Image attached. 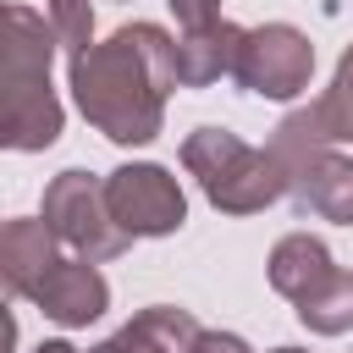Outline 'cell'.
<instances>
[{"label": "cell", "instance_id": "cell-14", "mask_svg": "<svg viewBox=\"0 0 353 353\" xmlns=\"http://www.w3.org/2000/svg\"><path fill=\"white\" fill-rule=\"evenodd\" d=\"M298 320H303L309 331H320V336H342V331L353 325V270H342L314 303H303Z\"/></svg>", "mask_w": 353, "mask_h": 353}, {"label": "cell", "instance_id": "cell-17", "mask_svg": "<svg viewBox=\"0 0 353 353\" xmlns=\"http://www.w3.org/2000/svg\"><path fill=\"white\" fill-rule=\"evenodd\" d=\"M188 353H254V347H248L237 331H199Z\"/></svg>", "mask_w": 353, "mask_h": 353}, {"label": "cell", "instance_id": "cell-10", "mask_svg": "<svg viewBox=\"0 0 353 353\" xmlns=\"http://www.w3.org/2000/svg\"><path fill=\"white\" fill-rule=\"evenodd\" d=\"M298 215H320V221H336V226H353V154H314L292 182H287Z\"/></svg>", "mask_w": 353, "mask_h": 353}, {"label": "cell", "instance_id": "cell-18", "mask_svg": "<svg viewBox=\"0 0 353 353\" xmlns=\"http://www.w3.org/2000/svg\"><path fill=\"white\" fill-rule=\"evenodd\" d=\"M33 353H77V347H72V342H61V336H50V342H39Z\"/></svg>", "mask_w": 353, "mask_h": 353}, {"label": "cell", "instance_id": "cell-1", "mask_svg": "<svg viewBox=\"0 0 353 353\" xmlns=\"http://www.w3.org/2000/svg\"><path fill=\"white\" fill-rule=\"evenodd\" d=\"M176 83V39L160 22H127L94 39L72 61V99L94 132L110 143H154L165 127V99Z\"/></svg>", "mask_w": 353, "mask_h": 353}, {"label": "cell", "instance_id": "cell-2", "mask_svg": "<svg viewBox=\"0 0 353 353\" xmlns=\"http://www.w3.org/2000/svg\"><path fill=\"white\" fill-rule=\"evenodd\" d=\"M61 39L55 22H44L33 6L0 11V143L17 154L50 149L61 138V99L50 88V61Z\"/></svg>", "mask_w": 353, "mask_h": 353}, {"label": "cell", "instance_id": "cell-6", "mask_svg": "<svg viewBox=\"0 0 353 353\" xmlns=\"http://www.w3.org/2000/svg\"><path fill=\"white\" fill-rule=\"evenodd\" d=\"M105 199H110V215L132 232V237H171L182 232L188 221V193L182 182L154 165V160H138V165H116L105 176Z\"/></svg>", "mask_w": 353, "mask_h": 353}, {"label": "cell", "instance_id": "cell-7", "mask_svg": "<svg viewBox=\"0 0 353 353\" xmlns=\"http://www.w3.org/2000/svg\"><path fill=\"white\" fill-rule=\"evenodd\" d=\"M66 254H61V237H55V226L39 215H17V221H6V232H0V281H6V292L11 298H33L39 292V281L61 265Z\"/></svg>", "mask_w": 353, "mask_h": 353}, {"label": "cell", "instance_id": "cell-16", "mask_svg": "<svg viewBox=\"0 0 353 353\" xmlns=\"http://www.w3.org/2000/svg\"><path fill=\"white\" fill-rule=\"evenodd\" d=\"M171 6V17L182 22V28H210V22H221V0H165Z\"/></svg>", "mask_w": 353, "mask_h": 353}, {"label": "cell", "instance_id": "cell-9", "mask_svg": "<svg viewBox=\"0 0 353 353\" xmlns=\"http://www.w3.org/2000/svg\"><path fill=\"white\" fill-rule=\"evenodd\" d=\"M270 287L292 303V309H303V303H314L331 281H336V270L342 265H331V248L320 243V237H309V232H287L276 248H270Z\"/></svg>", "mask_w": 353, "mask_h": 353}, {"label": "cell", "instance_id": "cell-5", "mask_svg": "<svg viewBox=\"0 0 353 353\" xmlns=\"http://www.w3.org/2000/svg\"><path fill=\"white\" fill-rule=\"evenodd\" d=\"M309 72H314V44L303 28L292 22H265V28H248L243 33V50H237V88L243 94H259V99H298L309 88Z\"/></svg>", "mask_w": 353, "mask_h": 353}, {"label": "cell", "instance_id": "cell-15", "mask_svg": "<svg viewBox=\"0 0 353 353\" xmlns=\"http://www.w3.org/2000/svg\"><path fill=\"white\" fill-rule=\"evenodd\" d=\"M50 22H55V39H61L66 61H77L94 44V6L88 0H50Z\"/></svg>", "mask_w": 353, "mask_h": 353}, {"label": "cell", "instance_id": "cell-20", "mask_svg": "<svg viewBox=\"0 0 353 353\" xmlns=\"http://www.w3.org/2000/svg\"><path fill=\"white\" fill-rule=\"evenodd\" d=\"M88 353H110V347H105V342H99V347H88Z\"/></svg>", "mask_w": 353, "mask_h": 353}, {"label": "cell", "instance_id": "cell-3", "mask_svg": "<svg viewBox=\"0 0 353 353\" xmlns=\"http://www.w3.org/2000/svg\"><path fill=\"white\" fill-rule=\"evenodd\" d=\"M182 171L204 188V199L226 215H259L287 193V171L270 149L243 143L226 127H199L182 138Z\"/></svg>", "mask_w": 353, "mask_h": 353}, {"label": "cell", "instance_id": "cell-8", "mask_svg": "<svg viewBox=\"0 0 353 353\" xmlns=\"http://www.w3.org/2000/svg\"><path fill=\"white\" fill-rule=\"evenodd\" d=\"M33 303H39L55 325H88V320H99V314L110 309V281L99 276L94 259L77 254V259H61V265L39 281Z\"/></svg>", "mask_w": 353, "mask_h": 353}, {"label": "cell", "instance_id": "cell-4", "mask_svg": "<svg viewBox=\"0 0 353 353\" xmlns=\"http://www.w3.org/2000/svg\"><path fill=\"white\" fill-rule=\"evenodd\" d=\"M44 221L55 226V237L72 248V254H83V259H116V254H127V243H132V232L110 215V199H105V176H94V171H61L50 188H44Z\"/></svg>", "mask_w": 353, "mask_h": 353}, {"label": "cell", "instance_id": "cell-11", "mask_svg": "<svg viewBox=\"0 0 353 353\" xmlns=\"http://www.w3.org/2000/svg\"><path fill=\"white\" fill-rule=\"evenodd\" d=\"M243 33L237 22H210V28H188L176 39V83L182 88H210L221 77L237 72V50H243Z\"/></svg>", "mask_w": 353, "mask_h": 353}, {"label": "cell", "instance_id": "cell-19", "mask_svg": "<svg viewBox=\"0 0 353 353\" xmlns=\"http://www.w3.org/2000/svg\"><path fill=\"white\" fill-rule=\"evenodd\" d=\"M270 353H303V347H270Z\"/></svg>", "mask_w": 353, "mask_h": 353}, {"label": "cell", "instance_id": "cell-12", "mask_svg": "<svg viewBox=\"0 0 353 353\" xmlns=\"http://www.w3.org/2000/svg\"><path fill=\"white\" fill-rule=\"evenodd\" d=\"M199 336V320L193 309H176V303H149L138 309L105 347L110 353H188Z\"/></svg>", "mask_w": 353, "mask_h": 353}, {"label": "cell", "instance_id": "cell-13", "mask_svg": "<svg viewBox=\"0 0 353 353\" xmlns=\"http://www.w3.org/2000/svg\"><path fill=\"white\" fill-rule=\"evenodd\" d=\"M309 110H314V121H320V132H325L331 143H353V44L342 50V61H336V72H331V88H325Z\"/></svg>", "mask_w": 353, "mask_h": 353}]
</instances>
